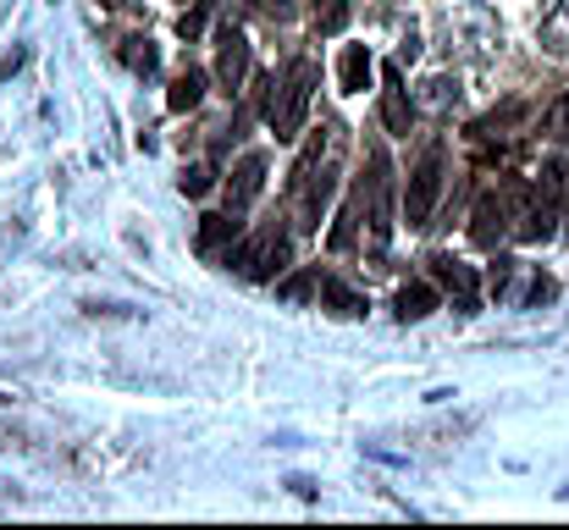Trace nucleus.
<instances>
[{"label": "nucleus", "instance_id": "4", "mask_svg": "<svg viewBox=\"0 0 569 530\" xmlns=\"http://www.w3.org/2000/svg\"><path fill=\"white\" fill-rule=\"evenodd\" d=\"M288 260H293V249H288V232L271 221V227L249 232V238L232 249V260H227V266H238L249 282H277V277L288 271Z\"/></svg>", "mask_w": 569, "mask_h": 530}, {"label": "nucleus", "instance_id": "22", "mask_svg": "<svg viewBox=\"0 0 569 530\" xmlns=\"http://www.w3.org/2000/svg\"><path fill=\"white\" fill-rule=\"evenodd\" d=\"M542 133H548V139H559V144H569V89L548 106V111H542Z\"/></svg>", "mask_w": 569, "mask_h": 530}, {"label": "nucleus", "instance_id": "10", "mask_svg": "<svg viewBox=\"0 0 569 530\" xmlns=\"http://www.w3.org/2000/svg\"><path fill=\"white\" fill-rule=\"evenodd\" d=\"M415 117L420 111H415V100L403 89V72L398 67H381V122H387V133H409Z\"/></svg>", "mask_w": 569, "mask_h": 530}, {"label": "nucleus", "instance_id": "19", "mask_svg": "<svg viewBox=\"0 0 569 530\" xmlns=\"http://www.w3.org/2000/svg\"><path fill=\"white\" fill-rule=\"evenodd\" d=\"M122 61H128L133 72H144V78H150V72L161 67V50H156V39H150V33H128V39H122Z\"/></svg>", "mask_w": 569, "mask_h": 530}, {"label": "nucleus", "instance_id": "7", "mask_svg": "<svg viewBox=\"0 0 569 530\" xmlns=\"http://www.w3.org/2000/svg\"><path fill=\"white\" fill-rule=\"evenodd\" d=\"M509 221H515V193H503V188H498V193H487V199L470 210V238H476L481 249H498V243L515 232Z\"/></svg>", "mask_w": 569, "mask_h": 530}, {"label": "nucleus", "instance_id": "3", "mask_svg": "<svg viewBox=\"0 0 569 530\" xmlns=\"http://www.w3.org/2000/svg\"><path fill=\"white\" fill-rule=\"evenodd\" d=\"M442 182H448V144L431 139L420 150V161L409 167V182H403V221L409 227H431V210L442 199Z\"/></svg>", "mask_w": 569, "mask_h": 530}, {"label": "nucleus", "instance_id": "2", "mask_svg": "<svg viewBox=\"0 0 569 530\" xmlns=\"http://www.w3.org/2000/svg\"><path fill=\"white\" fill-rule=\"evenodd\" d=\"M569 210V177L559 161H548L537 182H531V204L520 210V238L526 243H548V238H559V221H565Z\"/></svg>", "mask_w": 569, "mask_h": 530}, {"label": "nucleus", "instance_id": "27", "mask_svg": "<svg viewBox=\"0 0 569 530\" xmlns=\"http://www.w3.org/2000/svg\"><path fill=\"white\" fill-rule=\"evenodd\" d=\"M548 299H553V282H548V277H537V282L526 288V304H548Z\"/></svg>", "mask_w": 569, "mask_h": 530}, {"label": "nucleus", "instance_id": "9", "mask_svg": "<svg viewBox=\"0 0 569 530\" xmlns=\"http://www.w3.org/2000/svg\"><path fill=\"white\" fill-rule=\"evenodd\" d=\"M216 78H221L227 94H238L243 78H249V39L238 28H221L216 33Z\"/></svg>", "mask_w": 569, "mask_h": 530}, {"label": "nucleus", "instance_id": "16", "mask_svg": "<svg viewBox=\"0 0 569 530\" xmlns=\"http://www.w3.org/2000/svg\"><path fill=\"white\" fill-rule=\"evenodd\" d=\"M338 83H343V94H366V83H371V50H366V44H349V50H343Z\"/></svg>", "mask_w": 569, "mask_h": 530}, {"label": "nucleus", "instance_id": "1", "mask_svg": "<svg viewBox=\"0 0 569 530\" xmlns=\"http://www.w3.org/2000/svg\"><path fill=\"white\" fill-rule=\"evenodd\" d=\"M316 83H321V72H316V61H288L282 67V78H271V94H266V128L277 133V144H288V139H299L305 133V117H310V106H316Z\"/></svg>", "mask_w": 569, "mask_h": 530}, {"label": "nucleus", "instance_id": "8", "mask_svg": "<svg viewBox=\"0 0 569 530\" xmlns=\"http://www.w3.org/2000/svg\"><path fill=\"white\" fill-rule=\"evenodd\" d=\"M266 172H271V161H266L260 150H249V156L232 167V177H227V210H232V216H243V210L266 193Z\"/></svg>", "mask_w": 569, "mask_h": 530}, {"label": "nucleus", "instance_id": "15", "mask_svg": "<svg viewBox=\"0 0 569 530\" xmlns=\"http://www.w3.org/2000/svg\"><path fill=\"white\" fill-rule=\"evenodd\" d=\"M537 39H542V50H548V56H569V0H553V6L542 11Z\"/></svg>", "mask_w": 569, "mask_h": 530}, {"label": "nucleus", "instance_id": "17", "mask_svg": "<svg viewBox=\"0 0 569 530\" xmlns=\"http://www.w3.org/2000/svg\"><path fill=\"white\" fill-rule=\"evenodd\" d=\"M360 216H366V199H360V188L343 199V210H338V227L327 232V243L332 249H355V238H360Z\"/></svg>", "mask_w": 569, "mask_h": 530}, {"label": "nucleus", "instance_id": "18", "mask_svg": "<svg viewBox=\"0 0 569 530\" xmlns=\"http://www.w3.org/2000/svg\"><path fill=\"white\" fill-rule=\"evenodd\" d=\"M204 83H210V78H204V67H183V72L172 78V94H167V106H172V111H193V106L204 100Z\"/></svg>", "mask_w": 569, "mask_h": 530}, {"label": "nucleus", "instance_id": "25", "mask_svg": "<svg viewBox=\"0 0 569 530\" xmlns=\"http://www.w3.org/2000/svg\"><path fill=\"white\" fill-rule=\"evenodd\" d=\"M509 277H515V260H503V254H498V260L487 266V293H498V299H503V293H509Z\"/></svg>", "mask_w": 569, "mask_h": 530}, {"label": "nucleus", "instance_id": "11", "mask_svg": "<svg viewBox=\"0 0 569 530\" xmlns=\"http://www.w3.org/2000/svg\"><path fill=\"white\" fill-rule=\"evenodd\" d=\"M238 232H243V221H238L232 210H227V216H204V221H199V254H204V260H232Z\"/></svg>", "mask_w": 569, "mask_h": 530}, {"label": "nucleus", "instance_id": "5", "mask_svg": "<svg viewBox=\"0 0 569 530\" xmlns=\"http://www.w3.org/2000/svg\"><path fill=\"white\" fill-rule=\"evenodd\" d=\"M360 199H366V221H371V249H387L392 243V227H398V216H392V161H387V150H371V177H360Z\"/></svg>", "mask_w": 569, "mask_h": 530}, {"label": "nucleus", "instance_id": "20", "mask_svg": "<svg viewBox=\"0 0 569 530\" xmlns=\"http://www.w3.org/2000/svg\"><path fill=\"white\" fill-rule=\"evenodd\" d=\"M310 17H316V33H343L349 0H310Z\"/></svg>", "mask_w": 569, "mask_h": 530}, {"label": "nucleus", "instance_id": "14", "mask_svg": "<svg viewBox=\"0 0 569 530\" xmlns=\"http://www.w3.org/2000/svg\"><path fill=\"white\" fill-rule=\"evenodd\" d=\"M437 304H442V293H437L431 282H409V288H398V299H392V310H398L403 327H409V321H426Z\"/></svg>", "mask_w": 569, "mask_h": 530}, {"label": "nucleus", "instance_id": "24", "mask_svg": "<svg viewBox=\"0 0 569 530\" xmlns=\"http://www.w3.org/2000/svg\"><path fill=\"white\" fill-rule=\"evenodd\" d=\"M178 188H183L189 199H204V193L216 188V177H210V167H183V177H178Z\"/></svg>", "mask_w": 569, "mask_h": 530}, {"label": "nucleus", "instance_id": "21", "mask_svg": "<svg viewBox=\"0 0 569 530\" xmlns=\"http://www.w3.org/2000/svg\"><path fill=\"white\" fill-rule=\"evenodd\" d=\"M316 288H321V271H293L288 282H277V299H288V304H305Z\"/></svg>", "mask_w": 569, "mask_h": 530}, {"label": "nucleus", "instance_id": "6", "mask_svg": "<svg viewBox=\"0 0 569 530\" xmlns=\"http://www.w3.org/2000/svg\"><path fill=\"white\" fill-rule=\"evenodd\" d=\"M431 277H437V288L453 293V310L459 316H476L481 310V277H476V266H465L453 254H431Z\"/></svg>", "mask_w": 569, "mask_h": 530}, {"label": "nucleus", "instance_id": "12", "mask_svg": "<svg viewBox=\"0 0 569 530\" xmlns=\"http://www.w3.org/2000/svg\"><path fill=\"white\" fill-rule=\"evenodd\" d=\"M453 106H459V78H453V72L426 78L420 94H415V111H420V117H448Z\"/></svg>", "mask_w": 569, "mask_h": 530}, {"label": "nucleus", "instance_id": "23", "mask_svg": "<svg viewBox=\"0 0 569 530\" xmlns=\"http://www.w3.org/2000/svg\"><path fill=\"white\" fill-rule=\"evenodd\" d=\"M210 11H216V0H193V11L178 17V33H183V39H199V33H204V22H210Z\"/></svg>", "mask_w": 569, "mask_h": 530}, {"label": "nucleus", "instance_id": "26", "mask_svg": "<svg viewBox=\"0 0 569 530\" xmlns=\"http://www.w3.org/2000/svg\"><path fill=\"white\" fill-rule=\"evenodd\" d=\"M249 6H260L266 17H277V22H288L293 17V0H249Z\"/></svg>", "mask_w": 569, "mask_h": 530}, {"label": "nucleus", "instance_id": "13", "mask_svg": "<svg viewBox=\"0 0 569 530\" xmlns=\"http://www.w3.org/2000/svg\"><path fill=\"white\" fill-rule=\"evenodd\" d=\"M316 299H321V310H332V316H343V321L366 316V293H355V288H349V282H338V277H321Z\"/></svg>", "mask_w": 569, "mask_h": 530}]
</instances>
